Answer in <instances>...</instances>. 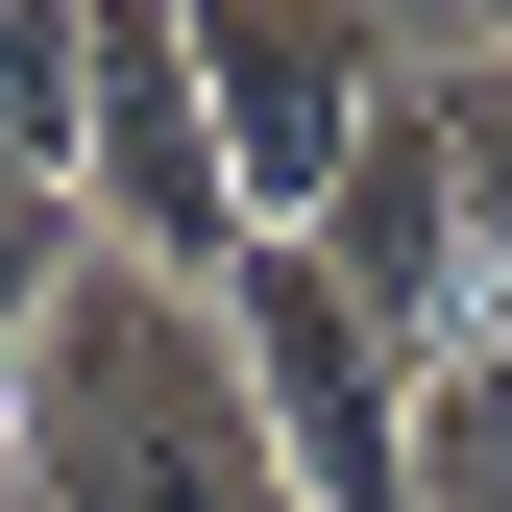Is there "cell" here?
<instances>
[{"mask_svg":"<svg viewBox=\"0 0 512 512\" xmlns=\"http://www.w3.org/2000/svg\"><path fill=\"white\" fill-rule=\"evenodd\" d=\"M74 269H98V244H74V196H25V171H0V391H25V342L74 317Z\"/></svg>","mask_w":512,"mask_h":512,"instance_id":"9","label":"cell"},{"mask_svg":"<svg viewBox=\"0 0 512 512\" xmlns=\"http://www.w3.org/2000/svg\"><path fill=\"white\" fill-rule=\"evenodd\" d=\"M415 122H439V171H464V269L512 293V25L488 49H415Z\"/></svg>","mask_w":512,"mask_h":512,"instance_id":"8","label":"cell"},{"mask_svg":"<svg viewBox=\"0 0 512 512\" xmlns=\"http://www.w3.org/2000/svg\"><path fill=\"white\" fill-rule=\"evenodd\" d=\"M293 244L342 269V317H366L391 366H439V342L488 317V269H464V171H439V122H415V98L366 122V171H342V196H317Z\"/></svg>","mask_w":512,"mask_h":512,"instance_id":"5","label":"cell"},{"mask_svg":"<svg viewBox=\"0 0 512 512\" xmlns=\"http://www.w3.org/2000/svg\"><path fill=\"white\" fill-rule=\"evenodd\" d=\"M220 342H244V415H269L293 512H415V366L342 317L317 244H244V269H220Z\"/></svg>","mask_w":512,"mask_h":512,"instance_id":"3","label":"cell"},{"mask_svg":"<svg viewBox=\"0 0 512 512\" xmlns=\"http://www.w3.org/2000/svg\"><path fill=\"white\" fill-rule=\"evenodd\" d=\"M415 512H512V293L415 366Z\"/></svg>","mask_w":512,"mask_h":512,"instance_id":"6","label":"cell"},{"mask_svg":"<svg viewBox=\"0 0 512 512\" xmlns=\"http://www.w3.org/2000/svg\"><path fill=\"white\" fill-rule=\"evenodd\" d=\"M74 122H98V0H0V171L74 196Z\"/></svg>","mask_w":512,"mask_h":512,"instance_id":"7","label":"cell"},{"mask_svg":"<svg viewBox=\"0 0 512 512\" xmlns=\"http://www.w3.org/2000/svg\"><path fill=\"white\" fill-rule=\"evenodd\" d=\"M0 464L49 512H293L220 293H147V269H74V317H49L25 391H0Z\"/></svg>","mask_w":512,"mask_h":512,"instance_id":"1","label":"cell"},{"mask_svg":"<svg viewBox=\"0 0 512 512\" xmlns=\"http://www.w3.org/2000/svg\"><path fill=\"white\" fill-rule=\"evenodd\" d=\"M74 244L147 293H220L244 244V171H220V98H196V0H98V122H74Z\"/></svg>","mask_w":512,"mask_h":512,"instance_id":"2","label":"cell"},{"mask_svg":"<svg viewBox=\"0 0 512 512\" xmlns=\"http://www.w3.org/2000/svg\"><path fill=\"white\" fill-rule=\"evenodd\" d=\"M196 98H220V171H244V220H317L366 171V122L415 98V49L391 25H342V0H196Z\"/></svg>","mask_w":512,"mask_h":512,"instance_id":"4","label":"cell"}]
</instances>
